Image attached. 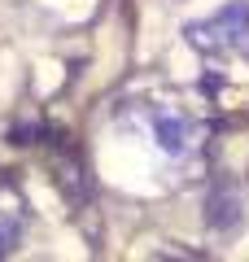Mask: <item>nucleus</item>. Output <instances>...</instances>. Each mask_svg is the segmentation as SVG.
I'll use <instances>...</instances> for the list:
<instances>
[{
    "label": "nucleus",
    "mask_w": 249,
    "mask_h": 262,
    "mask_svg": "<svg viewBox=\"0 0 249 262\" xmlns=\"http://www.w3.org/2000/svg\"><path fill=\"white\" fill-rule=\"evenodd\" d=\"M210 223L219 227H236L240 223V192L236 188H227V184H219V192L210 196Z\"/></svg>",
    "instance_id": "nucleus-4"
},
{
    "label": "nucleus",
    "mask_w": 249,
    "mask_h": 262,
    "mask_svg": "<svg viewBox=\"0 0 249 262\" xmlns=\"http://www.w3.org/2000/svg\"><path fill=\"white\" fill-rule=\"evenodd\" d=\"M144 131L153 136V144L166 158H188V153H197V144L205 136L201 118L175 110V105H144Z\"/></svg>",
    "instance_id": "nucleus-2"
},
{
    "label": "nucleus",
    "mask_w": 249,
    "mask_h": 262,
    "mask_svg": "<svg viewBox=\"0 0 249 262\" xmlns=\"http://www.w3.org/2000/svg\"><path fill=\"white\" fill-rule=\"evenodd\" d=\"M188 44L210 57H249V0H232L219 13L193 22Z\"/></svg>",
    "instance_id": "nucleus-1"
},
{
    "label": "nucleus",
    "mask_w": 249,
    "mask_h": 262,
    "mask_svg": "<svg viewBox=\"0 0 249 262\" xmlns=\"http://www.w3.org/2000/svg\"><path fill=\"white\" fill-rule=\"evenodd\" d=\"M27 227H31V206H27V196H22L13 184H5V179H0V258H5V253H13V249L22 245Z\"/></svg>",
    "instance_id": "nucleus-3"
}]
</instances>
